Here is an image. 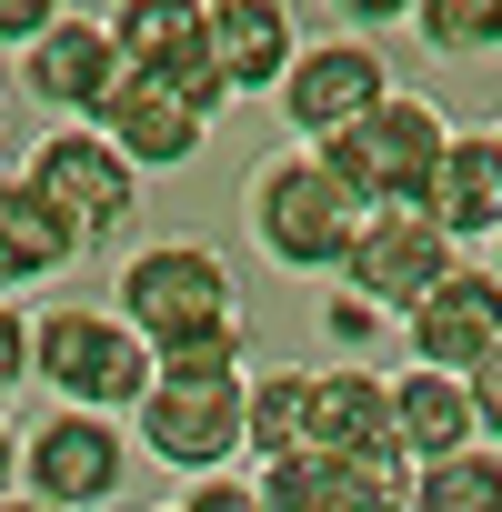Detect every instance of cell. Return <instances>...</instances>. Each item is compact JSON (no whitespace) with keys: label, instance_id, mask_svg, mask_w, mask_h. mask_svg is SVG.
Segmentation results:
<instances>
[{"label":"cell","instance_id":"obj_1","mask_svg":"<svg viewBox=\"0 0 502 512\" xmlns=\"http://www.w3.org/2000/svg\"><path fill=\"white\" fill-rule=\"evenodd\" d=\"M111 312H121L141 342L221 332V322H241V272L221 262L201 231H151V241L121 251V272H111Z\"/></svg>","mask_w":502,"mask_h":512},{"label":"cell","instance_id":"obj_2","mask_svg":"<svg viewBox=\"0 0 502 512\" xmlns=\"http://www.w3.org/2000/svg\"><path fill=\"white\" fill-rule=\"evenodd\" d=\"M241 221H251V241H262L282 272H342L362 201H352V191L332 181V161L302 141V151H282V161H262V171H251Z\"/></svg>","mask_w":502,"mask_h":512},{"label":"cell","instance_id":"obj_3","mask_svg":"<svg viewBox=\"0 0 502 512\" xmlns=\"http://www.w3.org/2000/svg\"><path fill=\"white\" fill-rule=\"evenodd\" d=\"M442 141H452V121H442V101L432 91H382L362 121H342L332 141H312L322 161H332V181L372 211V201H422L432 191V161H442Z\"/></svg>","mask_w":502,"mask_h":512},{"label":"cell","instance_id":"obj_4","mask_svg":"<svg viewBox=\"0 0 502 512\" xmlns=\"http://www.w3.org/2000/svg\"><path fill=\"white\" fill-rule=\"evenodd\" d=\"M31 382H51V402L131 412L151 382V342L101 302H61V312H31Z\"/></svg>","mask_w":502,"mask_h":512},{"label":"cell","instance_id":"obj_5","mask_svg":"<svg viewBox=\"0 0 502 512\" xmlns=\"http://www.w3.org/2000/svg\"><path fill=\"white\" fill-rule=\"evenodd\" d=\"M131 482V432L121 412L101 402H51L31 432H21V492L51 502V512H91V502H121Z\"/></svg>","mask_w":502,"mask_h":512},{"label":"cell","instance_id":"obj_6","mask_svg":"<svg viewBox=\"0 0 502 512\" xmlns=\"http://www.w3.org/2000/svg\"><path fill=\"white\" fill-rule=\"evenodd\" d=\"M131 432L171 472H231L241 462V372H151L131 402Z\"/></svg>","mask_w":502,"mask_h":512},{"label":"cell","instance_id":"obj_7","mask_svg":"<svg viewBox=\"0 0 502 512\" xmlns=\"http://www.w3.org/2000/svg\"><path fill=\"white\" fill-rule=\"evenodd\" d=\"M21 171H31V181L81 221V241H121V231L141 221V171L111 151L101 121H61V131H41Z\"/></svg>","mask_w":502,"mask_h":512},{"label":"cell","instance_id":"obj_8","mask_svg":"<svg viewBox=\"0 0 502 512\" xmlns=\"http://www.w3.org/2000/svg\"><path fill=\"white\" fill-rule=\"evenodd\" d=\"M462 262V241L422 211V201H372L362 221H352V251H342V282L352 292H372L382 312H402L422 282H442Z\"/></svg>","mask_w":502,"mask_h":512},{"label":"cell","instance_id":"obj_9","mask_svg":"<svg viewBox=\"0 0 502 512\" xmlns=\"http://www.w3.org/2000/svg\"><path fill=\"white\" fill-rule=\"evenodd\" d=\"M382 91H392L382 51L342 31V41H302V51H292V71L272 81V111H282V131H292V141H332V131H342V121H362Z\"/></svg>","mask_w":502,"mask_h":512},{"label":"cell","instance_id":"obj_10","mask_svg":"<svg viewBox=\"0 0 502 512\" xmlns=\"http://www.w3.org/2000/svg\"><path fill=\"white\" fill-rule=\"evenodd\" d=\"M402 342H412V362H442V372H462L482 342H502V272L492 262H452L442 282H422L402 312Z\"/></svg>","mask_w":502,"mask_h":512},{"label":"cell","instance_id":"obj_11","mask_svg":"<svg viewBox=\"0 0 502 512\" xmlns=\"http://www.w3.org/2000/svg\"><path fill=\"white\" fill-rule=\"evenodd\" d=\"M101 131H111V151L141 171V181H161V171H191L201 161V141H211V121L171 91V81H151V71H121L111 81V101L91 111Z\"/></svg>","mask_w":502,"mask_h":512},{"label":"cell","instance_id":"obj_12","mask_svg":"<svg viewBox=\"0 0 502 512\" xmlns=\"http://www.w3.org/2000/svg\"><path fill=\"white\" fill-rule=\"evenodd\" d=\"M21 81H31L41 111L91 121V111L111 101V81H121V51H111V31H101L91 11H61L41 41H21Z\"/></svg>","mask_w":502,"mask_h":512},{"label":"cell","instance_id":"obj_13","mask_svg":"<svg viewBox=\"0 0 502 512\" xmlns=\"http://www.w3.org/2000/svg\"><path fill=\"white\" fill-rule=\"evenodd\" d=\"M201 51H211V71L241 101V91H272L292 71L302 21H292V0H201Z\"/></svg>","mask_w":502,"mask_h":512},{"label":"cell","instance_id":"obj_14","mask_svg":"<svg viewBox=\"0 0 502 512\" xmlns=\"http://www.w3.org/2000/svg\"><path fill=\"white\" fill-rule=\"evenodd\" d=\"M81 221L31 181V171H0V292H21V282H61L81 262Z\"/></svg>","mask_w":502,"mask_h":512},{"label":"cell","instance_id":"obj_15","mask_svg":"<svg viewBox=\"0 0 502 512\" xmlns=\"http://www.w3.org/2000/svg\"><path fill=\"white\" fill-rule=\"evenodd\" d=\"M422 211H432L452 241H492V231H502V131H452L442 161H432Z\"/></svg>","mask_w":502,"mask_h":512},{"label":"cell","instance_id":"obj_16","mask_svg":"<svg viewBox=\"0 0 502 512\" xmlns=\"http://www.w3.org/2000/svg\"><path fill=\"white\" fill-rule=\"evenodd\" d=\"M302 442H322V452H402V442H392V382H382V372H362V362L312 372ZM402 462H412V452H402Z\"/></svg>","mask_w":502,"mask_h":512},{"label":"cell","instance_id":"obj_17","mask_svg":"<svg viewBox=\"0 0 502 512\" xmlns=\"http://www.w3.org/2000/svg\"><path fill=\"white\" fill-rule=\"evenodd\" d=\"M111 51L121 71H151V81H181L201 61V0H111Z\"/></svg>","mask_w":502,"mask_h":512},{"label":"cell","instance_id":"obj_18","mask_svg":"<svg viewBox=\"0 0 502 512\" xmlns=\"http://www.w3.org/2000/svg\"><path fill=\"white\" fill-rule=\"evenodd\" d=\"M392 442H402L412 462H432V452L472 442V392H462V372H442V362L392 372Z\"/></svg>","mask_w":502,"mask_h":512},{"label":"cell","instance_id":"obj_19","mask_svg":"<svg viewBox=\"0 0 502 512\" xmlns=\"http://www.w3.org/2000/svg\"><path fill=\"white\" fill-rule=\"evenodd\" d=\"M402 502H412V512H502V452L472 432V442L412 462V492H402Z\"/></svg>","mask_w":502,"mask_h":512},{"label":"cell","instance_id":"obj_20","mask_svg":"<svg viewBox=\"0 0 502 512\" xmlns=\"http://www.w3.org/2000/svg\"><path fill=\"white\" fill-rule=\"evenodd\" d=\"M302 412H312V372L282 362V372H241V452H292L302 442Z\"/></svg>","mask_w":502,"mask_h":512},{"label":"cell","instance_id":"obj_21","mask_svg":"<svg viewBox=\"0 0 502 512\" xmlns=\"http://www.w3.org/2000/svg\"><path fill=\"white\" fill-rule=\"evenodd\" d=\"M412 31L442 61H502V0H412Z\"/></svg>","mask_w":502,"mask_h":512},{"label":"cell","instance_id":"obj_22","mask_svg":"<svg viewBox=\"0 0 502 512\" xmlns=\"http://www.w3.org/2000/svg\"><path fill=\"white\" fill-rule=\"evenodd\" d=\"M462 392H472V432L502 442V342H482V352L462 362Z\"/></svg>","mask_w":502,"mask_h":512},{"label":"cell","instance_id":"obj_23","mask_svg":"<svg viewBox=\"0 0 502 512\" xmlns=\"http://www.w3.org/2000/svg\"><path fill=\"white\" fill-rule=\"evenodd\" d=\"M322 332H332V342H342V352H362V342H372V332H382V302H372V292H352V282H342V292H332V302H322Z\"/></svg>","mask_w":502,"mask_h":512},{"label":"cell","instance_id":"obj_24","mask_svg":"<svg viewBox=\"0 0 502 512\" xmlns=\"http://www.w3.org/2000/svg\"><path fill=\"white\" fill-rule=\"evenodd\" d=\"M21 382H31V312L0 302V402H11Z\"/></svg>","mask_w":502,"mask_h":512},{"label":"cell","instance_id":"obj_25","mask_svg":"<svg viewBox=\"0 0 502 512\" xmlns=\"http://www.w3.org/2000/svg\"><path fill=\"white\" fill-rule=\"evenodd\" d=\"M51 21H61V0H0V41H11V51H21V41H41Z\"/></svg>","mask_w":502,"mask_h":512},{"label":"cell","instance_id":"obj_26","mask_svg":"<svg viewBox=\"0 0 502 512\" xmlns=\"http://www.w3.org/2000/svg\"><path fill=\"white\" fill-rule=\"evenodd\" d=\"M181 512H251V482H191Z\"/></svg>","mask_w":502,"mask_h":512},{"label":"cell","instance_id":"obj_27","mask_svg":"<svg viewBox=\"0 0 502 512\" xmlns=\"http://www.w3.org/2000/svg\"><path fill=\"white\" fill-rule=\"evenodd\" d=\"M342 21H362V31H392V21H412V0H332Z\"/></svg>","mask_w":502,"mask_h":512},{"label":"cell","instance_id":"obj_28","mask_svg":"<svg viewBox=\"0 0 502 512\" xmlns=\"http://www.w3.org/2000/svg\"><path fill=\"white\" fill-rule=\"evenodd\" d=\"M11 492H21V432L0 422V502H11Z\"/></svg>","mask_w":502,"mask_h":512},{"label":"cell","instance_id":"obj_29","mask_svg":"<svg viewBox=\"0 0 502 512\" xmlns=\"http://www.w3.org/2000/svg\"><path fill=\"white\" fill-rule=\"evenodd\" d=\"M492 272H502V231H492Z\"/></svg>","mask_w":502,"mask_h":512},{"label":"cell","instance_id":"obj_30","mask_svg":"<svg viewBox=\"0 0 502 512\" xmlns=\"http://www.w3.org/2000/svg\"><path fill=\"white\" fill-rule=\"evenodd\" d=\"M492 131H502V121H492Z\"/></svg>","mask_w":502,"mask_h":512}]
</instances>
